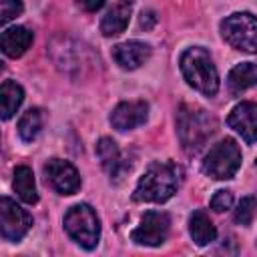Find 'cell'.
<instances>
[{"label":"cell","instance_id":"obj_1","mask_svg":"<svg viewBox=\"0 0 257 257\" xmlns=\"http://www.w3.org/2000/svg\"><path fill=\"white\" fill-rule=\"evenodd\" d=\"M181 167L173 161H157L139 179L133 201L137 203H165L169 201L181 183Z\"/></svg>","mask_w":257,"mask_h":257},{"label":"cell","instance_id":"obj_2","mask_svg":"<svg viewBox=\"0 0 257 257\" xmlns=\"http://www.w3.org/2000/svg\"><path fill=\"white\" fill-rule=\"evenodd\" d=\"M215 128H217V120L205 108L183 104L177 110V135L187 155L199 153L209 141V137L215 133Z\"/></svg>","mask_w":257,"mask_h":257},{"label":"cell","instance_id":"obj_3","mask_svg":"<svg viewBox=\"0 0 257 257\" xmlns=\"http://www.w3.org/2000/svg\"><path fill=\"white\" fill-rule=\"evenodd\" d=\"M181 72L189 86L205 96H215L219 92V72L211 54L203 46L187 48L179 58Z\"/></svg>","mask_w":257,"mask_h":257},{"label":"cell","instance_id":"obj_4","mask_svg":"<svg viewBox=\"0 0 257 257\" xmlns=\"http://www.w3.org/2000/svg\"><path fill=\"white\" fill-rule=\"evenodd\" d=\"M62 225H64V231L68 233V237L74 243H78L82 249L92 251L98 245L100 221L90 205L80 203V205L70 207L62 219Z\"/></svg>","mask_w":257,"mask_h":257},{"label":"cell","instance_id":"obj_5","mask_svg":"<svg viewBox=\"0 0 257 257\" xmlns=\"http://www.w3.org/2000/svg\"><path fill=\"white\" fill-rule=\"evenodd\" d=\"M239 167H241L239 145L233 139H223L209 149V153L203 159L201 171L215 181H227L237 175Z\"/></svg>","mask_w":257,"mask_h":257},{"label":"cell","instance_id":"obj_6","mask_svg":"<svg viewBox=\"0 0 257 257\" xmlns=\"http://www.w3.org/2000/svg\"><path fill=\"white\" fill-rule=\"evenodd\" d=\"M223 40L235 50L255 54L257 52V16L251 12H235L221 22Z\"/></svg>","mask_w":257,"mask_h":257},{"label":"cell","instance_id":"obj_7","mask_svg":"<svg viewBox=\"0 0 257 257\" xmlns=\"http://www.w3.org/2000/svg\"><path fill=\"white\" fill-rule=\"evenodd\" d=\"M32 227V217L26 209H22L20 205H16V201H12L10 197H2L0 199V233L2 239L10 241V243H18L28 229Z\"/></svg>","mask_w":257,"mask_h":257},{"label":"cell","instance_id":"obj_8","mask_svg":"<svg viewBox=\"0 0 257 257\" xmlns=\"http://www.w3.org/2000/svg\"><path fill=\"white\" fill-rule=\"evenodd\" d=\"M171 229V219L163 211H147L141 217V223L131 233V239L137 245L145 247H159L167 241Z\"/></svg>","mask_w":257,"mask_h":257},{"label":"cell","instance_id":"obj_9","mask_svg":"<svg viewBox=\"0 0 257 257\" xmlns=\"http://www.w3.org/2000/svg\"><path fill=\"white\" fill-rule=\"evenodd\" d=\"M44 175L50 187L60 195H74L80 189V175L76 167L64 159H50L44 165Z\"/></svg>","mask_w":257,"mask_h":257},{"label":"cell","instance_id":"obj_10","mask_svg":"<svg viewBox=\"0 0 257 257\" xmlns=\"http://www.w3.org/2000/svg\"><path fill=\"white\" fill-rule=\"evenodd\" d=\"M227 124L241 135L247 145L257 141V102H239L227 116Z\"/></svg>","mask_w":257,"mask_h":257},{"label":"cell","instance_id":"obj_11","mask_svg":"<svg viewBox=\"0 0 257 257\" xmlns=\"http://www.w3.org/2000/svg\"><path fill=\"white\" fill-rule=\"evenodd\" d=\"M149 116V104L145 100H124L110 112V124L116 131H131L141 126Z\"/></svg>","mask_w":257,"mask_h":257},{"label":"cell","instance_id":"obj_12","mask_svg":"<svg viewBox=\"0 0 257 257\" xmlns=\"http://www.w3.org/2000/svg\"><path fill=\"white\" fill-rule=\"evenodd\" d=\"M96 157H98L102 169L110 175V181H120L126 175V171H131V163H126L122 159L118 145L108 137H102L96 143Z\"/></svg>","mask_w":257,"mask_h":257},{"label":"cell","instance_id":"obj_13","mask_svg":"<svg viewBox=\"0 0 257 257\" xmlns=\"http://www.w3.org/2000/svg\"><path fill=\"white\" fill-rule=\"evenodd\" d=\"M114 62L124 70H135L151 58V46L141 40H126L112 48Z\"/></svg>","mask_w":257,"mask_h":257},{"label":"cell","instance_id":"obj_14","mask_svg":"<svg viewBox=\"0 0 257 257\" xmlns=\"http://www.w3.org/2000/svg\"><path fill=\"white\" fill-rule=\"evenodd\" d=\"M135 0H118L100 20V32L104 36H116L126 30L131 14H133Z\"/></svg>","mask_w":257,"mask_h":257},{"label":"cell","instance_id":"obj_15","mask_svg":"<svg viewBox=\"0 0 257 257\" xmlns=\"http://www.w3.org/2000/svg\"><path fill=\"white\" fill-rule=\"evenodd\" d=\"M32 40H34L32 30H28L26 26H12V28H6L2 32L0 46H2V52L6 56L18 58V56H22L30 48Z\"/></svg>","mask_w":257,"mask_h":257},{"label":"cell","instance_id":"obj_16","mask_svg":"<svg viewBox=\"0 0 257 257\" xmlns=\"http://www.w3.org/2000/svg\"><path fill=\"white\" fill-rule=\"evenodd\" d=\"M257 84V64L253 62H241L235 68H231L227 76V88L233 96L245 92L247 88Z\"/></svg>","mask_w":257,"mask_h":257},{"label":"cell","instance_id":"obj_17","mask_svg":"<svg viewBox=\"0 0 257 257\" xmlns=\"http://www.w3.org/2000/svg\"><path fill=\"white\" fill-rule=\"evenodd\" d=\"M189 233H191V239L199 247H205V245H209V243H213L217 239V229H215L213 221L201 209L191 215V219H189Z\"/></svg>","mask_w":257,"mask_h":257},{"label":"cell","instance_id":"obj_18","mask_svg":"<svg viewBox=\"0 0 257 257\" xmlns=\"http://www.w3.org/2000/svg\"><path fill=\"white\" fill-rule=\"evenodd\" d=\"M14 191L20 197V201L34 205L38 201V193H36V183H34V173L30 167L20 165L14 169Z\"/></svg>","mask_w":257,"mask_h":257},{"label":"cell","instance_id":"obj_19","mask_svg":"<svg viewBox=\"0 0 257 257\" xmlns=\"http://www.w3.org/2000/svg\"><path fill=\"white\" fill-rule=\"evenodd\" d=\"M24 100V90L14 80H4L0 86V102H2V118L8 120L14 116V112L20 108Z\"/></svg>","mask_w":257,"mask_h":257},{"label":"cell","instance_id":"obj_20","mask_svg":"<svg viewBox=\"0 0 257 257\" xmlns=\"http://www.w3.org/2000/svg\"><path fill=\"white\" fill-rule=\"evenodd\" d=\"M42 122H44L42 110H40V108H28V110L20 116V120H18V135H20V139H22L24 143H32V141L40 135Z\"/></svg>","mask_w":257,"mask_h":257},{"label":"cell","instance_id":"obj_21","mask_svg":"<svg viewBox=\"0 0 257 257\" xmlns=\"http://www.w3.org/2000/svg\"><path fill=\"white\" fill-rule=\"evenodd\" d=\"M255 215H257V199L249 195V197H243L237 203V209L233 213V219H235L237 225H245L247 227V225L253 223Z\"/></svg>","mask_w":257,"mask_h":257},{"label":"cell","instance_id":"obj_22","mask_svg":"<svg viewBox=\"0 0 257 257\" xmlns=\"http://www.w3.org/2000/svg\"><path fill=\"white\" fill-rule=\"evenodd\" d=\"M24 10L22 0H0V24L6 26L10 20L20 16Z\"/></svg>","mask_w":257,"mask_h":257},{"label":"cell","instance_id":"obj_23","mask_svg":"<svg viewBox=\"0 0 257 257\" xmlns=\"http://www.w3.org/2000/svg\"><path fill=\"white\" fill-rule=\"evenodd\" d=\"M233 207V193L227 191V189H221L213 195L211 199V209L215 213H223V211H229Z\"/></svg>","mask_w":257,"mask_h":257},{"label":"cell","instance_id":"obj_24","mask_svg":"<svg viewBox=\"0 0 257 257\" xmlns=\"http://www.w3.org/2000/svg\"><path fill=\"white\" fill-rule=\"evenodd\" d=\"M76 6L84 12H96L104 6V0H76Z\"/></svg>","mask_w":257,"mask_h":257},{"label":"cell","instance_id":"obj_25","mask_svg":"<svg viewBox=\"0 0 257 257\" xmlns=\"http://www.w3.org/2000/svg\"><path fill=\"white\" fill-rule=\"evenodd\" d=\"M155 22H157V16H155V12L153 10H147V12H143L141 14V28H145V30H151L153 26H155Z\"/></svg>","mask_w":257,"mask_h":257},{"label":"cell","instance_id":"obj_26","mask_svg":"<svg viewBox=\"0 0 257 257\" xmlns=\"http://www.w3.org/2000/svg\"><path fill=\"white\" fill-rule=\"evenodd\" d=\"M255 165H257V161H255Z\"/></svg>","mask_w":257,"mask_h":257}]
</instances>
